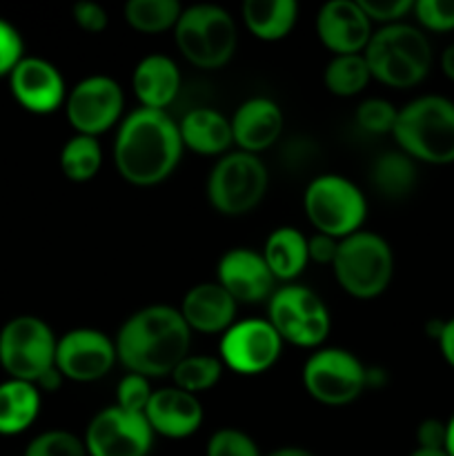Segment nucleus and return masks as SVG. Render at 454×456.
<instances>
[{"label": "nucleus", "mask_w": 454, "mask_h": 456, "mask_svg": "<svg viewBox=\"0 0 454 456\" xmlns=\"http://www.w3.org/2000/svg\"><path fill=\"white\" fill-rule=\"evenodd\" d=\"M223 374V361L216 356H190L187 354L181 363L176 365V370L172 372L174 377V387L182 392H196L209 390L218 383Z\"/></svg>", "instance_id": "obj_31"}, {"label": "nucleus", "mask_w": 454, "mask_h": 456, "mask_svg": "<svg viewBox=\"0 0 454 456\" xmlns=\"http://www.w3.org/2000/svg\"><path fill=\"white\" fill-rule=\"evenodd\" d=\"M392 136L412 160L454 163V102L443 96L414 98L396 114Z\"/></svg>", "instance_id": "obj_3"}, {"label": "nucleus", "mask_w": 454, "mask_h": 456, "mask_svg": "<svg viewBox=\"0 0 454 456\" xmlns=\"http://www.w3.org/2000/svg\"><path fill=\"white\" fill-rule=\"evenodd\" d=\"M125 96L120 85L109 76H89L69 92L65 101L67 118L76 134L93 136L107 132L123 114Z\"/></svg>", "instance_id": "obj_14"}, {"label": "nucleus", "mask_w": 454, "mask_h": 456, "mask_svg": "<svg viewBox=\"0 0 454 456\" xmlns=\"http://www.w3.org/2000/svg\"><path fill=\"white\" fill-rule=\"evenodd\" d=\"M409 456H448L445 450H423V448H417Z\"/></svg>", "instance_id": "obj_47"}, {"label": "nucleus", "mask_w": 454, "mask_h": 456, "mask_svg": "<svg viewBox=\"0 0 454 456\" xmlns=\"http://www.w3.org/2000/svg\"><path fill=\"white\" fill-rule=\"evenodd\" d=\"M174 38L191 65L200 69H218L231 61L236 52V22L230 12L216 4H194L182 9Z\"/></svg>", "instance_id": "obj_5"}, {"label": "nucleus", "mask_w": 454, "mask_h": 456, "mask_svg": "<svg viewBox=\"0 0 454 456\" xmlns=\"http://www.w3.org/2000/svg\"><path fill=\"white\" fill-rule=\"evenodd\" d=\"M303 208L319 234L343 240L361 232L368 214V200L350 178L323 174L307 185Z\"/></svg>", "instance_id": "obj_7"}, {"label": "nucleus", "mask_w": 454, "mask_h": 456, "mask_svg": "<svg viewBox=\"0 0 454 456\" xmlns=\"http://www.w3.org/2000/svg\"><path fill=\"white\" fill-rule=\"evenodd\" d=\"M62 381H65V377H62V374L53 368V370H49V372L45 374L38 383H36V387H38L40 392H56V390H61Z\"/></svg>", "instance_id": "obj_43"}, {"label": "nucleus", "mask_w": 454, "mask_h": 456, "mask_svg": "<svg viewBox=\"0 0 454 456\" xmlns=\"http://www.w3.org/2000/svg\"><path fill=\"white\" fill-rule=\"evenodd\" d=\"M114 343L116 356L129 374L167 377L190 354L191 330L174 307L150 305L125 321Z\"/></svg>", "instance_id": "obj_1"}, {"label": "nucleus", "mask_w": 454, "mask_h": 456, "mask_svg": "<svg viewBox=\"0 0 454 456\" xmlns=\"http://www.w3.org/2000/svg\"><path fill=\"white\" fill-rule=\"evenodd\" d=\"M154 444V430L145 414L127 412L111 405L89 421L85 432L87 456H147Z\"/></svg>", "instance_id": "obj_12"}, {"label": "nucleus", "mask_w": 454, "mask_h": 456, "mask_svg": "<svg viewBox=\"0 0 454 456\" xmlns=\"http://www.w3.org/2000/svg\"><path fill=\"white\" fill-rule=\"evenodd\" d=\"M40 412V390L34 383L7 379L0 383V435L13 436L31 428Z\"/></svg>", "instance_id": "obj_25"}, {"label": "nucleus", "mask_w": 454, "mask_h": 456, "mask_svg": "<svg viewBox=\"0 0 454 456\" xmlns=\"http://www.w3.org/2000/svg\"><path fill=\"white\" fill-rule=\"evenodd\" d=\"M216 283L236 303H261L276 292V279L261 252L234 248L218 261Z\"/></svg>", "instance_id": "obj_16"}, {"label": "nucleus", "mask_w": 454, "mask_h": 456, "mask_svg": "<svg viewBox=\"0 0 454 456\" xmlns=\"http://www.w3.org/2000/svg\"><path fill=\"white\" fill-rule=\"evenodd\" d=\"M336 249L338 240L328 234H319V232H316L312 239H307V254H310V261L320 263V265H332L334 256H336Z\"/></svg>", "instance_id": "obj_41"}, {"label": "nucleus", "mask_w": 454, "mask_h": 456, "mask_svg": "<svg viewBox=\"0 0 454 456\" xmlns=\"http://www.w3.org/2000/svg\"><path fill=\"white\" fill-rule=\"evenodd\" d=\"M22 456H87L85 441L67 430H49L31 439Z\"/></svg>", "instance_id": "obj_32"}, {"label": "nucleus", "mask_w": 454, "mask_h": 456, "mask_svg": "<svg viewBox=\"0 0 454 456\" xmlns=\"http://www.w3.org/2000/svg\"><path fill=\"white\" fill-rule=\"evenodd\" d=\"M316 34L336 56L363 53L372 38V22L359 0H329L316 16Z\"/></svg>", "instance_id": "obj_18"}, {"label": "nucleus", "mask_w": 454, "mask_h": 456, "mask_svg": "<svg viewBox=\"0 0 454 456\" xmlns=\"http://www.w3.org/2000/svg\"><path fill=\"white\" fill-rule=\"evenodd\" d=\"M207 456H261V452L249 435L236 428H223L209 436Z\"/></svg>", "instance_id": "obj_34"}, {"label": "nucleus", "mask_w": 454, "mask_h": 456, "mask_svg": "<svg viewBox=\"0 0 454 456\" xmlns=\"http://www.w3.org/2000/svg\"><path fill=\"white\" fill-rule=\"evenodd\" d=\"M56 341L52 328L31 314L16 316L0 330V368L9 379L38 383L56 368Z\"/></svg>", "instance_id": "obj_8"}, {"label": "nucleus", "mask_w": 454, "mask_h": 456, "mask_svg": "<svg viewBox=\"0 0 454 456\" xmlns=\"http://www.w3.org/2000/svg\"><path fill=\"white\" fill-rule=\"evenodd\" d=\"M182 154L178 123L163 110L138 107L120 123L114 142V163L120 176L138 187L163 183Z\"/></svg>", "instance_id": "obj_2"}, {"label": "nucleus", "mask_w": 454, "mask_h": 456, "mask_svg": "<svg viewBox=\"0 0 454 456\" xmlns=\"http://www.w3.org/2000/svg\"><path fill=\"white\" fill-rule=\"evenodd\" d=\"M182 7L176 0H129L125 4V18L142 34H158L176 27Z\"/></svg>", "instance_id": "obj_30"}, {"label": "nucleus", "mask_w": 454, "mask_h": 456, "mask_svg": "<svg viewBox=\"0 0 454 456\" xmlns=\"http://www.w3.org/2000/svg\"><path fill=\"white\" fill-rule=\"evenodd\" d=\"M102 165V150L98 138L76 134L62 145L61 169L69 181L85 183L92 181Z\"/></svg>", "instance_id": "obj_28"}, {"label": "nucleus", "mask_w": 454, "mask_h": 456, "mask_svg": "<svg viewBox=\"0 0 454 456\" xmlns=\"http://www.w3.org/2000/svg\"><path fill=\"white\" fill-rule=\"evenodd\" d=\"M145 419L154 435L167 439H185L191 436L203 423V405L196 395L182 392L178 387H163L151 395L145 408Z\"/></svg>", "instance_id": "obj_19"}, {"label": "nucleus", "mask_w": 454, "mask_h": 456, "mask_svg": "<svg viewBox=\"0 0 454 456\" xmlns=\"http://www.w3.org/2000/svg\"><path fill=\"white\" fill-rule=\"evenodd\" d=\"M74 20L80 29L89 31V34H98V31L105 29L109 18H107V12L98 3L83 0V3L74 4Z\"/></svg>", "instance_id": "obj_39"}, {"label": "nucleus", "mask_w": 454, "mask_h": 456, "mask_svg": "<svg viewBox=\"0 0 454 456\" xmlns=\"http://www.w3.org/2000/svg\"><path fill=\"white\" fill-rule=\"evenodd\" d=\"M396 110L390 101L383 98H368L356 110V123L368 134H392L396 123Z\"/></svg>", "instance_id": "obj_33"}, {"label": "nucleus", "mask_w": 454, "mask_h": 456, "mask_svg": "<svg viewBox=\"0 0 454 456\" xmlns=\"http://www.w3.org/2000/svg\"><path fill=\"white\" fill-rule=\"evenodd\" d=\"M338 285L354 298H374L387 289L394 272L392 248L374 232H356L338 240L332 263Z\"/></svg>", "instance_id": "obj_6"}, {"label": "nucleus", "mask_w": 454, "mask_h": 456, "mask_svg": "<svg viewBox=\"0 0 454 456\" xmlns=\"http://www.w3.org/2000/svg\"><path fill=\"white\" fill-rule=\"evenodd\" d=\"M417 444L423 450H445V423L426 419L417 430Z\"/></svg>", "instance_id": "obj_40"}, {"label": "nucleus", "mask_w": 454, "mask_h": 456, "mask_svg": "<svg viewBox=\"0 0 454 456\" xmlns=\"http://www.w3.org/2000/svg\"><path fill=\"white\" fill-rule=\"evenodd\" d=\"M218 352L223 365L231 372L261 374L279 361L283 338L267 319L236 321L227 332H223Z\"/></svg>", "instance_id": "obj_13"}, {"label": "nucleus", "mask_w": 454, "mask_h": 456, "mask_svg": "<svg viewBox=\"0 0 454 456\" xmlns=\"http://www.w3.org/2000/svg\"><path fill=\"white\" fill-rule=\"evenodd\" d=\"M234 145L247 154H258L279 141L283 132V111L270 98H249L240 102L230 118Z\"/></svg>", "instance_id": "obj_20"}, {"label": "nucleus", "mask_w": 454, "mask_h": 456, "mask_svg": "<svg viewBox=\"0 0 454 456\" xmlns=\"http://www.w3.org/2000/svg\"><path fill=\"white\" fill-rule=\"evenodd\" d=\"M25 58V43L16 27L0 18V78H4L16 69L18 62Z\"/></svg>", "instance_id": "obj_37"}, {"label": "nucleus", "mask_w": 454, "mask_h": 456, "mask_svg": "<svg viewBox=\"0 0 454 456\" xmlns=\"http://www.w3.org/2000/svg\"><path fill=\"white\" fill-rule=\"evenodd\" d=\"M445 452H448V456H454V414L445 423Z\"/></svg>", "instance_id": "obj_45"}, {"label": "nucleus", "mask_w": 454, "mask_h": 456, "mask_svg": "<svg viewBox=\"0 0 454 456\" xmlns=\"http://www.w3.org/2000/svg\"><path fill=\"white\" fill-rule=\"evenodd\" d=\"M363 56L372 78L396 89L418 85L432 67L430 40L405 22L385 25L372 34Z\"/></svg>", "instance_id": "obj_4"}, {"label": "nucleus", "mask_w": 454, "mask_h": 456, "mask_svg": "<svg viewBox=\"0 0 454 456\" xmlns=\"http://www.w3.org/2000/svg\"><path fill=\"white\" fill-rule=\"evenodd\" d=\"M359 4L369 22H383V25L401 22V18L414 7L412 0H359Z\"/></svg>", "instance_id": "obj_38"}, {"label": "nucleus", "mask_w": 454, "mask_h": 456, "mask_svg": "<svg viewBox=\"0 0 454 456\" xmlns=\"http://www.w3.org/2000/svg\"><path fill=\"white\" fill-rule=\"evenodd\" d=\"M372 74L365 62L363 53H345V56H334L325 67V87L334 96H356L365 89Z\"/></svg>", "instance_id": "obj_29"}, {"label": "nucleus", "mask_w": 454, "mask_h": 456, "mask_svg": "<svg viewBox=\"0 0 454 456\" xmlns=\"http://www.w3.org/2000/svg\"><path fill=\"white\" fill-rule=\"evenodd\" d=\"M369 178L385 199H405L417 185V165L403 151H385L374 160Z\"/></svg>", "instance_id": "obj_27"}, {"label": "nucleus", "mask_w": 454, "mask_h": 456, "mask_svg": "<svg viewBox=\"0 0 454 456\" xmlns=\"http://www.w3.org/2000/svg\"><path fill=\"white\" fill-rule=\"evenodd\" d=\"M116 361V343L98 330H71L56 341V370L69 381H98L109 374Z\"/></svg>", "instance_id": "obj_15"}, {"label": "nucleus", "mask_w": 454, "mask_h": 456, "mask_svg": "<svg viewBox=\"0 0 454 456\" xmlns=\"http://www.w3.org/2000/svg\"><path fill=\"white\" fill-rule=\"evenodd\" d=\"M441 69H443V74L450 80H454V43L445 47V52L441 53Z\"/></svg>", "instance_id": "obj_44"}, {"label": "nucleus", "mask_w": 454, "mask_h": 456, "mask_svg": "<svg viewBox=\"0 0 454 456\" xmlns=\"http://www.w3.org/2000/svg\"><path fill=\"white\" fill-rule=\"evenodd\" d=\"M263 258L276 281H294L310 263L307 239L296 227H276L265 240Z\"/></svg>", "instance_id": "obj_24"}, {"label": "nucleus", "mask_w": 454, "mask_h": 456, "mask_svg": "<svg viewBox=\"0 0 454 456\" xmlns=\"http://www.w3.org/2000/svg\"><path fill=\"white\" fill-rule=\"evenodd\" d=\"M267 456H316V454L305 448H280V450H274V452H270Z\"/></svg>", "instance_id": "obj_46"}, {"label": "nucleus", "mask_w": 454, "mask_h": 456, "mask_svg": "<svg viewBox=\"0 0 454 456\" xmlns=\"http://www.w3.org/2000/svg\"><path fill=\"white\" fill-rule=\"evenodd\" d=\"M303 386L319 403L347 405L359 399L368 386V370L352 352L325 347L303 365Z\"/></svg>", "instance_id": "obj_11"}, {"label": "nucleus", "mask_w": 454, "mask_h": 456, "mask_svg": "<svg viewBox=\"0 0 454 456\" xmlns=\"http://www.w3.org/2000/svg\"><path fill=\"white\" fill-rule=\"evenodd\" d=\"M267 167L256 154L227 151L207 176V199L216 212L240 216L256 208L267 191Z\"/></svg>", "instance_id": "obj_9"}, {"label": "nucleus", "mask_w": 454, "mask_h": 456, "mask_svg": "<svg viewBox=\"0 0 454 456\" xmlns=\"http://www.w3.org/2000/svg\"><path fill=\"white\" fill-rule=\"evenodd\" d=\"M132 87L142 107L165 111L181 89V71L165 53H150L134 69Z\"/></svg>", "instance_id": "obj_22"}, {"label": "nucleus", "mask_w": 454, "mask_h": 456, "mask_svg": "<svg viewBox=\"0 0 454 456\" xmlns=\"http://www.w3.org/2000/svg\"><path fill=\"white\" fill-rule=\"evenodd\" d=\"M267 321L283 341L319 347L329 334V312L319 294L303 285H283L267 303Z\"/></svg>", "instance_id": "obj_10"}, {"label": "nucleus", "mask_w": 454, "mask_h": 456, "mask_svg": "<svg viewBox=\"0 0 454 456\" xmlns=\"http://www.w3.org/2000/svg\"><path fill=\"white\" fill-rule=\"evenodd\" d=\"M178 132H181L182 147H190L196 154L225 156L227 150L234 145L231 123L212 107H199V110L187 111L178 123Z\"/></svg>", "instance_id": "obj_23"}, {"label": "nucleus", "mask_w": 454, "mask_h": 456, "mask_svg": "<svg viewBox=\"0 0 454 456\" xmlns=\"http://www.w3.org/2000/svg\"><path fill=\"white\" fill-rule=\"evenodd\" d=\"M414 16L430 31L454 29V0H417L412 7Z\"/></svg>", "instance_id": "obj_36"}, {"label": "nucleus", "mask_w": 454, "mask_h": 456, "mask_svg": "<svg viewBox=\"0 0 454 456\" xmlns=\"http://www.w3.org/2000/svg\"><path fill=\"white\" fill-rule=\"evenodd\" d=\"M236 305L239 303L218 283H199L185 294L178 312L194 332L218 334L236 323Z\"/></svg>", "instance_id": "obj_21"}, {"label": "nucleus", "mask_w": 454, "mask_h": 456, "mask_svg": "<svg viewBox=\"0 0 454 456\" xmlns=\"http://www.w3.org/2000/svg\"><path fill=\"white\" fill-rule=\"evenodd\" d=\"M298 4L294 0H245L243 20L258 40H280L294 29Z\"/></svg>", "instance_id": "obj_26"}, {"label": "nucleus", "mask_w": 454, "mask_h": 456, "mask_svg": "<svg viewBox=\"0 0 454 456\" xmlns=\"http://www.w3.org/2000/svg\"><path fill=\"white\" fill-rule=\"evenodd\" d=\"M151 395L154 390L150 386V379L141 377V374H125L116 387V405L127 412L145 414Z\"/></svg>", "instance_id": "obj_35"}, {"label": "nucleus", "mask_w": 454, "mask_h": 456, "mask_svg": "<svg viewBox=\"0 0 454 456\" xmlns=\"http://www.w3.org/2000/svg\"><path fill=\"white\" fill-rule=\"evenodd\" d=\"M9 87L22 110L31 114H52L67 101L62 74L49 61L25 56L9 74Z\"/></svg>", "instance_id": "obj_17"}, {"label": "nucleus", "mask_w": 454, "mask_h": 456, "mask_svg": "<svg viewBox=\"0 0 454 456\" xmlns=\"http://www.w3.org/2000/svg\"><path fill=\"white\" fill-rule=\"evenodd\" d=\"M436 341H439L443 359L454 368V319L443 321V330H441V334Z\"/></svg>", "instance_id": "obj_42"}]
</instances>
